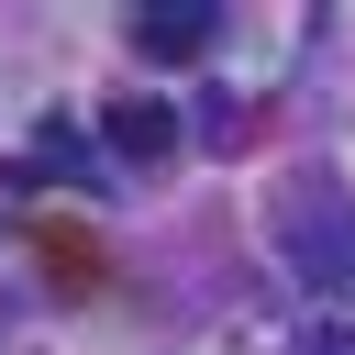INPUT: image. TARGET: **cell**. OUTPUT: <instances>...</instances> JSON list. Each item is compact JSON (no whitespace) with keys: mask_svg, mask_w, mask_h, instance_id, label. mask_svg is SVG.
Wrapping results in <instances>:
<instances>
[{"mask_svg":"<svg viewBox=\"0 0 355 355\" xmlns=\"http://www.w3.org/2000/svg\"><path fill=\"white\" fill-rule=\"evenodd\" d=\"M266 244L311 300H355V189L333 166H288L266 189Z\"/></svg>","mask_w":355,"mask_h":355,"instance_id":"1","label":"cell"},{"mask_svg":"<svg viewBox=\"0 0 355 355\" xmlns=\"http://www.w3.org/2000/svg\"><path fill=\"white\" fill-rule=\"evenodd\" d=\"M100 144H111L122 166H166V155H178V111H166L155 89H122V100L100 111Z\"/></svg>","mask_w":355,"mask_h":355,"instance_id":"2","label":"cell"},{"mask_svg":"<svg viewBox=\"0 0 355 355\" xmlns=\"http://www.w3.org/2000/svg\"><path fill=\"white\" fill-rule=\"evenodd\" d=\"M211 44V11L200 0H178V11H133V55H155V67H189Z\"/></svg>","mask_w":355,"mask_h":355,"instance_id":"3","label":"cell"},{"mask_svg":"<svg viewBox=\"0 0 355 355\" xmlns=\"http://www.w3.org/2000/svg\"><path fill=\"white\" fill-rule=\"evenodd\" d=\"M44 277H55L67 300H78V288H100V244H78L67 222H44Z\"/></svg>","mask_w":355,"mask_h":355,"instance_id":"4","label":"cell"}]
</instances>
